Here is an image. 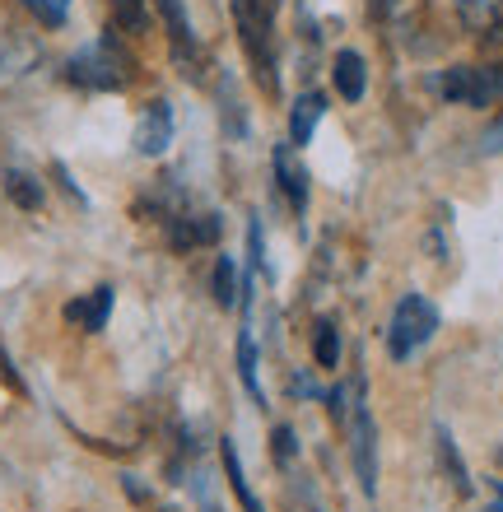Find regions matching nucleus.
<instances>
[{"instance_id": "obj_11", "label": "nucleus", "mask_w": 503, "mask_h": 512, "mask_svg": "<svg viewBox=\"0 0 503 512\" xmlns=\"http://www.w3.org/2000/svg\"><path fill=\"white\" fill-rule=\"evenodd\" d=\"M322 117H327V98L322 94H299L294 98V108H289V145L294 149L308 145Z\"/></svg>"}, {"instance_id": "obj_17", "label": "nucleus", "mask_w": 503, "mask_h": 512, "mask_svg": "<svg viewBox=\"0 0 503 512\" xmlns=\"http://www.w3.org/2000/svg\"><path fill=\"white\" fill-rule=\"evenodd\" d=\"M438 457H443V466H448L457 494H471V475H466V466H462V457H457V443H452L448 429H438Z\"/></svg>"}, {"instance_id": "obj_5", "label": "nucleus", "mask_w": 503, "mask_h": 512, "mask_svg": "<svg viewBox=\"0 0 503 512\" xmlns=\"http://www.w3.org/2000/svg\"><path fill=\"white\" fill-rule=\"evenodd\" d=\"M350 457H354V475H359V485H364V494L373 499V494H378V424H373V415H368L364 405H359V415H354Z\"/></svg>"}, {"instance_id": "obj_23", "label": "nucleus", "mask_w": 503, "mask_h": 512, "mask_svg": "<svg viewBox=\"0 0 503 512\" xmlns=\"http://www.w3.org/2000/svg\"><path fill=\"white\" fill-rule=\"evenodd\" d=\"M485 149H490V154H503V122H494L490 131H485Z\"/></svg>"}, {"instance_id": "obj_18", "label": "nucleus", "mask_w": 503, "mask_h": 512, "mask_svg": "<svg viewBox=\"0 0 503 512\" xmlns=\"http://www.w3.org/2000/svg\"><path fill=\"white\" fill-rule=\"evenodd\" d=\"M112 19L122 33H145L150 28V10H145V0H112Z\"/></svg>"}, {"instance_id": "obj_7", "label": "nucleus", "mask_w": 503, "mask_h": 512, "mask_svg": "<svg viewBox=\"0 0 503 512\" xmlns=\"http://www.w3.org/2000/svg\"><path fill=\"white\" fill-rule=\"evenodd\" d=\"M219 233H224L219 215H173V224H168V238H173L177 252H196V247L219 243Z\"/></svg>"}, {"instance_id": "obj_21", "label": "nucleus", "mask_w": 503, "mask_h": 512, "mask_svg": "<svg viewBox=\"0 0 503 512\" xmlns=\"http://www.w3.org/2000/svg\"><path fill=\"white\" fill-rule=\"evenodd\" d=\"M271 452H275V466H289V461L299 457V447H294V429H289V424H280V429L271 433Z\"/></svg>"}, {"instance_id": "obj_24", "label": "nucleus", "mask_w": 503, "mask_h": 512, "mask_svg": "<svg viewBox=\"0 0 503 512\" xmlns=\"http://www.w3.org/2000/svg\"><path fill=\"white\" fill-rule=\"evenodd\" d=\"M0 382H10V387H19V373H14V364L5 359V350H0Z\"/></svg>"}, {"instance_id": "obj_6", "label": "nucleus", "mask_w": 503, "mask_h": 512, "mask_svg": "<svg viewBox=\"0 0 503 512\" xmlns=\"http://www.w3.org/2000/svg\"><path fill=\"white\" fill-rule=\"evenodd\" d=\"M168 145H173V108H168L164 98H159V103H150V108L140 112V122H136V149L145 154V159H159Z\"/></svg>"}, {"instance_id": "obj_3", "label": "nucleus", "mask_w": 503, "mask_h": 512, "mask_svg": "<svg viewBox=\"0 0 503 512\" xmlns=\"http://www.w3.org/2000/svg\"><path fill=\"white\" fill-rule=\"evenodd\" d=\"M126 70H131V56L117 42H94L80 56H70V80L84 89H122Z\"/></svg>"}, {"instance_id": "obj_1", "label": "nucleus", "mask_w": 503, "mask_h": 512, "mask_svg": "<svg viewBox=\"0 0 503 512\" xmlns=\"http://www.w3.org/2000/svg\"><path fill=\"white\" fill-rule=\"evenodd\" d=\"M233 24L243 38V52L257 70L261 89H275V14L271 0H233Z\"/></svg>"}, {"instance_id": "obj_15", "label": "nucleus", "mask_w": 503, "mask_h": 512, "mask_svg": "<svg viewBox=\"0 0 503 512\" xmlns=\"http://www.w3.org/2000/svg\"><path fill=\"white\" fill-rule=\"evenodd\" d=\"M219 457H224V471H229V485H233V494H238V503H243L247 512H266V508H261V499L252 494V485H247V475H243V466H238V452H233V443L219 447Z\"/></svg>"}, {"instance_id": "obj_10", "label": "nucleus", "mask_w": 503, "mask_h": 512, "mask_svg": "<svg viewBox=\"0 0 503 512\" xmlns=\"http://www.w3.org/2000/svg\"><path fill=\"white\" fill-rule=\"evenodd\" d=\"M108 312H112V289L98 284L94 294L66 303V322H75L80 331H103V326H108Z\"/></svg>"}, {"instance_id": "obj_12", "label": "nucleus", "mask_w": 503, "mask_h": 512, "mask_svg": "<svg viewBox=\"0 0 503 512\" xmlns=\"http://www.w3.org/2000/svg\"><path fill=\"white\" fill-rule=\"evenodd\" d=\"M336 89L345 103H359L368 89V66L364 56L354 52V47H345V52H336Z\"/></svg>"}, {"instance_id": "obj_13", "label": "nucleus", "mask_w": 503, "mask_h": 512, "mask_svg": "<svg viewBox=\"0 0 503 512\" xmlns=\"http://www.w3.org/2000/svg\"><path fill=\"white\" fill-rule=\"evenodd\" d=\"M5 196H10L19 210H42V187H38V177L24 173V168H10V173H5Z\"/></svg>"}, {"instance_id": "obj_14", "label": "nucleus", "mask_w": 503, "mask_h": 512, "mask_svg": "<svg viewBox=\"0 0 503 512\" xmlns=\"http://www.w3.org/2000/svg\"><path fill=\"white\" fill-rule=\"evenodd\" d=\"M238 378H243V387H247V396L252 401H266V391H261V378H257V340H252V331H243L238 336Z\"/></svg>"}, {"instance_id": "obj_19", "label": "nucleus", "mask_w": 503, "mask_h": 512, "mask_svg": "<svg viewBox=\"0 0 503 512\" xmlns=\"http://www.w3.org/2000/svg\"><path fill=\"white\" fill-rule=\"evenodd\" d=\"M313 354H317V364H322V368H336L340 364V331L331 322H317Z\"/></svg>"}, {"instance_id": "obj_16", "label": "nucleus", "mask_w": 503, "mask_h": 512, "mask_svg": "<svg viewBox=\"0 0 503 512\" xmlns=\"http://www.w3.org/2000/svg\"><path fill=\"white\" fill-rule=\"evenodd\" d=\"M210 294H215L219 308H233V298H238V266H233V256H219L215 270H210Z\"/></svg>"}, {"instance_id": "obj_25", "label": "nucleus", "mask_w": 503, "mask_h": 512, "mask_svg": "<svg viewBox=\"0 0 503 512\" xmlns=\"http://www.w3.org/2000/svg\"><path fill=\"white\" fill-rule=\"evenodd\" d=\"M490 512H503V489H494V503H490Z\"/></svg>"}, {"instance_id": "obj_8", "label": "nucleus", "mask_w": 503, "mask_h": 512, "mask_svg": "<svg viewBox=\"0 0 503 512\" xmlns=\"http://www.w3.org/2000/svg\"><path fill=\"white\" fill-rule=\"evenodd\" d=\"M159 14L168 24V42H173V56L182 66H196V33H191V19H187V5L182 0H159Z\"/></svg>"}, {"instance_id": "obj_22", "label": "nucleus", "mask_w": 503, "mask_h": 512, "mask_svg": "<svg viewBox=\"0 0 503 512\" xmlns=\"http://www.w3.org/2000/svg\"><path fill=\"white\" fill-rule=\"evenodd\" d=\"M457 10H462L471 24H485V19L499 10V0H457Z\"/></svg>"}, {"instance_id": "obj_26", "label": "nucleus", "mask_w": 503, "mask_h": 512, "mask_svg": "<svg viewBox=\"0 0 503 512\" xmlns=\"http://www.w3.org/2000/svg\"><path fill=\"white\" fill-rule=\"evenodd\" d=\"M313 512H322V508H313Z\"/></svg>"}, {"instance_id": "obj_4", "label": "nucleus", "mask_w": 503, "mask_h": 512, "mask_svg": "<svg viewBox=\"0 0 503 512\" xmlns=\"http://www.w3.org/2000/svg\"><path fill=\"white\" fill-rule=\"evenodd\" d=\"M438 94L448 103H466V108H485L503 94V66L499 70H480V66H452L438 80Z\"/></svg>"}, {"instance_id": "obj_9", "label": "nucleus", "mask_w": 503, "mask_h": 512, "mask_svg": "<svg viewBox=\"0 0 503 512\" xmlns=\"http://www.w3.org/2000/svg\"><path fill=\"white\" fill-rule=\"evenodd\" d=\"M275 177H280V191H285L289 210L303 215V210H308V173H303L299 159H294V145L275 149Z\"/></svg>"}, {"instance_id": "obj_20", "label": "nucleus", "mask_w": 503, "mask_h": 512, "mask_svg": "<svg viewBox=\"0 0 503 512\" xmlns=\"http://www.w3.org/2000/svg\"><path fill=\"white\" fill-rule=\"evenodd\" d=\"M28 10H33V19L47 28H61L66 24V14H70V0H24Z\"/></svg>"}, {"instance_id": "obj_2", "label": "nucleus", "mask_w": 503, "mask_h": 512, "mask_svg": "<svg viewBox=\"0 0 503 512\" xmlns=\"http://www.w3.org/2000/svg\"><path fill=\"white\" fill-rule=\"evenodd\" d=\"M434 331H438V308L424 294H406L392 312V326H387V354L401 364L415 350H424L434 340Z\"/></svg>"}]
</instances>
